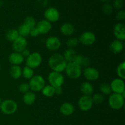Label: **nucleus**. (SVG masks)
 <instances>
[{
  "instance_id": "1",
  "label": "nucleus",
  "mask_w": 125,
  "mask_h": 125,
  "mask_svg": "<svg viewBox=\"0 0 125 125\" xmlns=\"http://www.w3.org/2000/svg\"><path fill=\"white\" fill-rule=\"evenodd\" d=\"M48 65L52 72L62 73L65 70L67 62L63 55L56 53L50 56L48 59Z\"/></svg>"
},
{
  "instance_id": "2",
  "label": "nucleus",
  "mask_w": 125,
  "mask_h": 125,
  "mask_svg": "<svg viewBox=\"0 0 125 125\" xmlns=\"http://www.w3.org/2000/svg\"><path fill=\"white\" fill-rule=\"evenodd\" d=\"M65 72L67 75L71 79H78L80 78L82 74L81 67L74 62H68L67 63Z\"/></svg>"
},
{
  "instance_id": "3",
  "label": "nucleus",
  "mask_w": 125,
  "mask_h": 125,
  "mask_svg": "<svg viewBox=\"0 0 125 125\" xmlns=\"http://www.w3.org/2000/svg\"><path fill=\"white\" fill-rule=\"evenodd\" d=\"M18 104L12 100H4L0 104V110L1 112L6 115H12L17 112Z\"/></svg>"
},
{
  "instance_id": "4",
  "label": "nucleus",
  "mask_w": 125,
  "mask_h": 125,
  "mask_svg": "<svg viewBox=\"0 0 125 125\" xmlns=\"http://www.w3.org/2000/svg\"><path fill=\"white\" fill-rule=\"evenodd\" d=\"M108 103L110 107L114 110H120L124 106L125 98L121 94H111L109 98Z\"/></svg>"
},
{
  "instance_id": "5",
  "label": "nucleus",
  "mask_w": 125,
  "mask_h": 125,
  "mask_svg": "<svg viewBox=\"0 0 125 125\" xmlns=\"http://www.w3.org/2000/svg\"><path fill=\"white\" fill-rule=\"evenodd\" d=\"M42 62V57L41 54L38 52L31 53L26 59V65L27 67L32 69L38 68Z\"/></svg>"
},
{
  "instance_id": "6",
  "label": "nucleus",
  "mask_w": 125,
  "mask_h": 125,
  "mask_svg": "<svg viewBox=\"0 0 125 125\" xmlns=\"http://www.w3.org/2000/svg\"><path fill=\"white\" fill-rule=\"evenodd\" d=\"M29 85L32 92L42 91L45 85V79L40 75L34 76L29 81Z\"/></svg>"
},
{
  "instance_id": "7",
  "label": "nucleus",
  "mask_w": 125,
  "mask_h": 125,
  "mask_svg": "<svg viewBox=\"0 0 125 125\" xmlns=\"http://www.w3.org/2000/svg\"><path fill=\"white\" fill-rule=\"evenodd\" d=\"M48 81L50 85L54 88L62 87L64 83V77L61 73L52 72L48 75Z\"/></svg>"
},
{
  "instance_id": "8",
  "label": "nucleus",
  "mask_w": 125,
  "mask_h": 125,
  "mask_svg": "<svg viewBox=\"0 0 125 125\" xmlns=\"http://www.w3.org/2000/svg\"><path fill=\"white\" fill-rule=\"evenodd\" d=\"M79 42L85 46H90L93 45L96 41V36L95 34L91 31H85L82 33L79 38Z\"/></svg>"
},
{
  "instance_id": "9",
  "label": "nucleus",
  "mask_w": 125,
  "mask_h": 125,
  "mask_svg": "<svg viewBox=\"0 0 125 125\" xmlns=\"http://www.w3.org/2000/svg\"><path fill=\"white\" fill-rule=\"evenodd\" d=\"M93 100L91 96H87V95H83L79 99L78 102V105L79 108L81 111H88L93 106Z\"/></svg>"
},
{
  "instance_id": "10",
  "label": "nucleus",
  "mask_w": 125,
  "mask_h": 125,
  "mask_svg": "<svg viewBox=\"0 0 125 125\" xmlns=\"http://www.w3.org/2000/svg\"><path fill=\"white\" fill-rule=\"evenodd\" d=\"M45 20L50 23L57 21L60 18V13L58 10L53 7H51L45 10L44 12Z\"/></svg>"
},
{
  "instance_id": "11",
  "label": "nucleus",
  "mask_w": 125,
  "mask_h": 125,
  "mask_svg": "<svg viewBox=\"0 0 125 125\" xmlns=\"http://www.w3.org/2000/svg\"><path fill=\"white\" fill-rule=\"evenodd\" d=\"M111 88L112 92L114 94H122L125 92V83L123 79L120 78H115L111 82Z\"/></svg>"
},
{
  "instance_id": "12",
  "label": "nucleus",
  "mask_w": 125,
  "mask_h": 125,
  "mask_svg": "<svg viewBox=\"0 0 125 125\" xmlns=\"http://www.w3.org/2000/svg\"><path fill=\"white\" fill-rule=\"evenodd\" d=\"M45 45L48 50L51 51H56L61 47V42L58 37L51 36L48 38L45 42Z\"/></svg>"
},
{
  "instance_id": "13",
  "label": "nucleus",
  "mask_w": 125,
  "mask_h": 125,
  "mask_svg": "<svg viewBox=\"0 0 125 125\" xmlns=\"http://www.w3.org/2000/svg\"><path fill=\"white\" fill-rule=\"evenodd\" d=\"M85 79L91 81L97 80L100 77V73L98 70L94 67H86L83 72Z\"/></svg>"
},
{
  "instance_id": "14",
  "label": "nucleus",
  "mask_w": 125,
  "mask_h": 125,
  "mask_svg": "<svg viewBox=\"0 0 125 125\" xmlns=\"http://www.w3.org/2000/svg\"><path fill=\"white\" fill-rule=\"evenodd\" d=\"M12 48L15 52H21L24 49L26 48L28 46V41L26 39L23 37L20 36L17 40L12 42Z\"/></svg>"
},
{
  "instance_id": "15",
  "label": "nucleus",
  "mask_w": 125,
  "mask_h": 125,
  "mask_svg": "<svg viewBox=\"0 0 125 125\" xmlns=\"http://www.w3.org/2000/svg\"><path fill=\"white\" fill-rule=\"evenodd\" d=\"M114 35L117 40L124 41L125 40V25L123 23H118L114 27Z\"/></svg>"
},
{
  "instance_id": "16",
  "label": "nucleus",
  "mask_w": 125,
  "mask_h": 125,
  "mask_svg": "<svg viewBox=\"0 0 125 125\" xmlns=\"http://www.w3.org/2000/svg\"><path fill=\"white\" fill-rule=\"evenodd\" d=\"M39 33L42 34H46L51 31L52 28V24L48 21L46 20H42L37 22L35 26Z\"/></svg>"
},
{
  "instance_id": "17",
  "label": "nucleus",
  "mask_w": 125,
  "mask_h": 125,
  "mask_svg": "<svg viewBox=\"0 0 125 125\" xmlns=\"http://www.w3.org/2000/svg\"><path fill=\"white\" fill-rule=\"evenodd\" d=\"M9 61L12 65H20L24 61V57L20 52H13L9 56Z\"/></svg>"
},
{
  "instance_id": "18",
  "label": "nucleus",
  "mask_w": 125,
  "mask_h": 125,
  "mask_svg": "<svg viewBox=\"0 0 125 125\" xmlns=\"http://www.w3.org/2000/svg\"><path fill=\"white\" fill-rule=\"evenodd\" d=\"M124 45L122 41L119 40H115L111 42L110 44L109 49L114 54H119L123 51Z\"/></svg>"
},
{
  "instance_id": "19",
  "label": "nucleus",
  "mask_w": 125,
  "mask_h": 125,
  "mask_svg": "<svg viewBox=\"0 0 125 125\" xmlns=\"http://www.w3.org/2000/svg\"><path fill=\"white\" fill-rule=\"evenodd\" d=\"M59 111L65 116H70L74 112V107L70 103H64L61 106Z\"/></svg>"
},
{
  "instance_id": "20",
  "label": "nucleus",
  "mask_w": 125,
  "mask_h": 125,
  "mask_svg": "<svg viewBox=\"0 0 125 125\" xmlns=\"http://www.w3.org/2000/svg\"><path fill=\"white\" fill-rule=\"evenodd\" d=\"M80 90L83 95L87 96H90L94 91L92 84L89 82H83L80 86Z\"/></svg>"
},
{
  "instance_id": "21",
  "label": "nucleus",
  "mask_w": 125,
  "mask_h": 125,
  "mask_svg": "<svg viewBox=\"0 0 125 125\" xmlns=\"http://www.w3.org/2000/svg\"><path fill=\"white\" fill-rule=\"evenodd\" d=\"M61 32L65 36H70L74 32V27L69 23H65L61 27Z\"/></svg>"
},
{
  "instance_id": "22",
  "label": "nucleus",
  "mask_w": 125,
  "mask_h": 125,
  "mask_svg": "<svg viewBox=\"0 0 125 125\" xmlns=\"http://www.w3.org/2000/svg\"><path fill=\"white\" fill-rule=\"evenodd\" d=\"M36 100V95L32 91H29L24 94L23 97V102L26 105H31L34 103Z\"/></svg>"
},
{
  "instance_id": "23",
  "label": "nucleus",
  "mask_w": 125,
  "mask_h": 125,
  "mask_svg": "<svg viewBox=\"0 0 125 125\" xmlns=\"http://www.w3.org/2000/svg\"><path fill=\"white\" fill-rule=\"evenodd\" d=\"M9 73L13 79H19L22 76V69L19 65H12L10 68Z\"/></svg>"
},
{
  "instance_id": "24",
  "label": "nucleus",
  "mask_w": 125,
  "mask_h": 125,
  "mask_svg": "<svg viewBox=\"0 0 125 125\" xmlns=\"http://www.w3.org/2000/svg\"><path fill=\"white\" fill-rule=\"evenodd\" d=\"M77 55H78L77 52L73 49H67L65 51L63 56L67 63H68V62H74Z\"/></svg>"
},
{
  "instance_id": "25",
  "label": "nucleus",
  "mask_w": 125,
  "mask_h": 125,
  "mask_svg": "<svg viewBox=\"0 0 125 125\" xmlns=\"http://www.w3.org/2000/svg\"><path fill=\"white\" fill-rule=\"evenodd\" d=\"M75 63L80 65L81 67H88V66L90 65V61L88 57H85L83 55H77L75 60L74 61Z\"/></svg>"
},
{
  "instance_id": "26",
  "label": "nucleus",
  "mask_w": 125,
  "mask_h": 125,
  "mask_svg": "<svg viewBox=\"0 0 125 125\" xmlns=\"http://www.w3.org/2000/svg\"><path fill=\"white\" fill-rule=\"evenodd\" d=\"M20 37L17 29H11L7 31L6 33V38L7 40L13 42Z\"/></svg>"
},
{
  "instance_id": "27",
  "label": "nucleus",
  "mask_w": 125,
  "mask_h": 125,
  "mask_svg": "<svg viewBox=\"0 0 125 125\" xmlns=\"http://www.w3.org/2000/svg\"><path fill=\"white\" fill-rule=\"evenodd\" d=\"M42 93L46 97H52L55 95V88L51 85H45L42 90Z\"/></svg>"
},
{
  "instance_id": "28",
  "label": "nucleus",
  "mask_w": 125,
  "mask_h": 125,
  "mask_svg": "<svg viewBox=\"0 0 125 125\" xmlns=\"http://www.w3.org/2000/svg\"><path fill=\"white\" fill-rule=\"evenodd\" d=\"M30 28L28 26H27L26 24H21L19 26V28H18L17 31H18L20 36L25 38L26 37H28L29 35V34H30Z\"/></svg>"
},
{
  "instance_id": "29",
  "label": "nucleus",
  "mask_w": 125,
  "mask_h": 125,
  "mask_svg": "<svg viewBox=\"0 0 125 125\" xmlns=\"http://www.w3.org/2000/svg\"><path fill=\"white\" fill-rule=\"evenodd\" d=\"M22 75L25 79H31L34 76V70L29 67L25 66L22 70Z\"/></svg>"
},
{
  "instance_id": "30",
  "label": "nucleus",
  "mask_w": 125,
  "mask_h": 125,
  "mask_svg": "<svg viewBox=\"0 0 125 125\" xmlns=\"http://www.w3.org/2000/svg\"><path fill=\"white\" fill-rule=\"evenodd\" d=\"M117 73L119 78L122 79H125V62L120 63L117 68Z\"/></svg>"
},
{
  "instance_id": "31",
  "label": "nucleus",
  "mask_w": 125,
  "mask_h": 125,
  "mask_svg": "<svg viewBox=\"0 0 125 125\" xmlns=\"http://www.w3.org/2000/svg\"><path fill=\"white\" fill-rule=\"evenodd\" d=\"M100 90L104 95H111L112 94L111 85L107 83H103L100 85Z\"/></svg>"
},
{
  "instance_id": "32",
  "label": "nucleus",
  "mask_w": 125,
  "mask_h": 125,
  "mask_svg": "<svg viewBox=\"0 0 125 125\" xmlns=\"http://www.w3.org/2000/svg\"><path fill=\"white\" fill-rule=\"evenodd\" d=\"M23 24H26V25L27 26L29 27L30 29H32V28L35 27L37 22L34 17H31V16H28V17H26L24 18V23H23Z\"/></svg>"
},
{
  "instance_id": "33",
  "label": "nucleus",
  "mask_w": 125,
  "mask_h": 125,
  "mask_svg": "<svg viewBox=\"0 0 125 125\" xmlns=\"http://www.w3.org/2000/svg\"><path fill=\"white\" fill-rule=\"evenodd\" d=\"M79 43V40L78 39L75 37H72L67 40L66 42V45L68 49H73L78 46Z\"/></svg>"
},
{
  "instance_id": "34",
  "label": "nucleus",
  "mask_w": 125,
  "mask_h": 125,
  "mask_svg": "<svg viewBox=\"0 0 125 125\" xmlns=\"http://www.w3.org/2000/svg\"><path fill=\"white\" fill-rule=\"evenodd\" d=\"M92 100L93 103L95 104H101L104 100V96L101 94H96L93 96Z\"/></svg>"
},
{
  "instance_id": "35",
  "label": "nucleus",
  "mask_w": 125,
  "mask_h": 125,
  "mask_svg": "<svg viewBox=\"0 0 125 125\" xmlns=\"http://www.w3.org/2000/svg\"><path fill=\"white\" fill-rule=\"evenodd\" d=\"M103 11L106 15H110L113 12V7L109 3H106L103 6Z\"/></svg>"
},
{
  "instance_id": "36",
  "label": "nucleus",
  "mask_w": 125,
  "mask_h": 125,
  "mask_svg": "<svg viewBox=\"0 0 125 125\" xmlns=\"http://www.w3.org/2000/svg\"><path fill=\"white\" fill-rule=\"evenodd\" d=\"M19 91L22 94H25V93L28 92L30 90V87H29V84L28 83H22L20 85L19 88Z\"/></svg>"
},
{
  "instance_id": "37",
  "label": "nucleus",
  "mask_w": 125,
  "mask_h": 125,
  "mask_svg": "<svg viewBox=\"0 0 125 125\" xmlns=\"http://www.w3.org/2000/svg\"><path fill=\"white\" fill-rule=\"evenodd\" d=\"M113 6L114 8L117 9H121L123 6V0H114L113 2Z\"/></svg>"
},
{
  "instance_id": "38",
  "label": "nucleus",
  "mask_w": 125,
  "mask_h": 125,
  "mask_svg": "<svg viewBox=\"0 0 125 125\" xmlns=\"http://www.w3.org/2000/svg\"><path fill=\"white\" fill-rule=\"evenodd\" d=\"M116 18L118 20L123 21L125 19V12L124 10H119L116 14Z\"/></svg>"
},
{
  "instance_id": "39",
  "label": "nucleus",
  "mask_w": 125,
  "mask_h": 125,
  "mask_svg": "<svg viewBox=\"0 0 125 125\" xmlns=\"http://www.w3.org/2000/svg\"><path fill=\"white\" fill-rule=\"evenodd\" d=\"M39 34H40V33H39L38 29L36 28V27H34V28L31 29L29 35L33 37H37Z\"/></svg>"
},
{
  "instance_id": "40",
  "label": "nucleus",
  "mask_w": 125,
  "mask_h": 125,
  "mask_svg": "<svg viewBox=\"0 0 125 125\" xmlns=\"http://www.w3.org/2000/svg\"><path fill=\"white\" fill-rule=\"evenodd\" d=\"M21 54L22 56H23V57H28V56H29V54H31L30 51H29V50H28V49H24V50H23V51H22L21 52Z\"/></svg>"
},
{
  "instance_id": "41",
  "label": "nucleus",
  "mask_w": 125,
  "mask_h": 125,
  "mask_svg": "<svg viewBox=\"0 0 125 125\" xmlns=\"http://www.w3.org/2000/svg\"><path fill=\"white\" fill-rule=\"evenodd\" d=\"M63 92V89H62V87H55V94L56 95H61Z\"/></svg>"
},
{
  "instance_id": "42",
  "label": "nucleus",
  "mask_w": 125,
  "mask_h": 125,
  "mask_svg": "<svg viewBox=\"0 0 125 125\" xmlns=\"http://www.w3.org/2000/svg\"><path fill=\"white\" fill-rule=\"evenodd\" d=\"M100 1H102V2H106V3H107V2H109V1H111V0H100Z\"/></svg>"
},
{
  "instance_id": "43",
  "label": "nucleus",
  "mask_w": 125,
  "mask_h": 125,
  "mask_svg": "<svg viewBox=\"0 0 125 125\" xmlns=\"http://www.w3.org/2000/svg\"><path fill=\"white\" fill-rule=\"evenodd\" d=\"M1 102H2V100H1V97H0V104H1Z\"/></svg>"
},
{
  "instance_id": "44",
  "label": "nucleus",
  "mask_w": 125,
  "mask_h": 125,
  "mask_svg": "<svg viewBox=\"0 0 125 125\" xmlns=\"http://www.w3.org/2000/svg\"><path fill=\"white\" fill-rule=\"evenodd\" d=\"M0 70H1V65H0Z\"/></svg>"
}]
</instances>
